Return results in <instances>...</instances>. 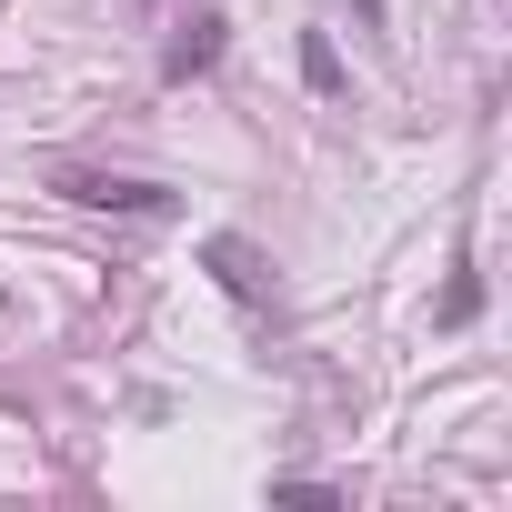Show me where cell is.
Returning a JSON list of instances; mask_svg holds the SVG:
<instances>
[{
  "mask_svg": "<svg viewBox=\"0 0 512 512\" xmlns=\"http://www.w3.org/2000/svg\"><path fill=\"white\" fill-rule=\"evenodd\" d=\"M352 11H362V21H382V0H352Z\"/></svg>",
  "mask_w": 512,
  "mask_h": 512,
  "instance_id": "5b68a950",
  "label": "cell"
},
{
  "mask_svg": "<svg viewBox=\"0 0 512 512\" xmlns=\"http://www.w3.org/2000/svg\"><path fill=\"white\" fill-rule=\"evenodd\" d=\"M61 191H71V201H91V211H151V221L171 211V191H151V181H101V171H71Z\"/></svg>",
  "mask_w": 512,
  "mask_h": 512,
  "instance_id": "6da1fadb",
  "label": "cell"
},
{
  "mask_svg": "<svg viewBox=\"0 0 512 512\" xmlns=\"http://www.w3.org/2000/svg\"><path fill=\"white\" fill-rule=\"evenodd\" d=\"M302 71H312V91H342V61H332V41H302Z\"/></svg>",
  "mask_w": 512,
  "mask_h": 512,
  "instance_id": "277c9868",
  "label": "cell"
},
{
  "mask_svg": "<svg viewBox=\"0 0 512 512\" xmlns=\"http://www.w3.org/2000/svg\"><path fill=\"white\" fill-rule=\"evenodd\" d=\"M211 61H221V11H191V21H181V41L161 51V71H171V81H191V71H211Z\"/></svg>",
  "mask_w": 512,
  "mask_h": 512,
  "instance_id": "7a4b0ae2",
  "label": "cell"
},
{
  "mask_svg": "<svg viewBox=\"0 0 512 512\" xmlns=\"http://www.w3.org/2000/svg\"><path fill=\"white\" fill-rule=\"evenodd\" d=\"M211 272H221L241 302H262V251H251V241H211Z\"/></svg>",
  "mask_w": 512,
  "mask_h": 512,
  "instance_id": "3957f363",
  "label": "cell"
}]
</instances>
